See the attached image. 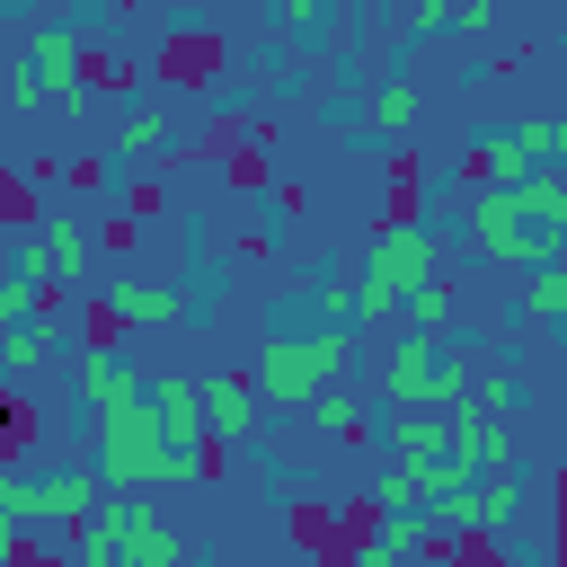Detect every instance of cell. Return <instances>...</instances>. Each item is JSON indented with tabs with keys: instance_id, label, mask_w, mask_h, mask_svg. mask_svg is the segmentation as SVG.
<instances>
[{
	"instance_id": "1",
	"label": "cell",
	"mask_w": 567,
	"mask_h": 567,
	"mask_svg": "<svg viewBox=\"0 0 567 567\" xmlns=\"http://www.w3.org/2000/svg\"><path fill=\"white\" fill-rule=\"evenodd\" d=\"M97 443H89V470L115 487V496H151V487H195L204 478V452L213 443H186V434H168L159 416H151V399L133 408V416H106V425H89Z\"/></svg>"
},
{
	"instance_id": "2",
	"label": "cell",
	"mask_w": 567,
	"mask_h": 567,
	"mask_svg": "<svg viewBox=\"0 0 567 567\" xmlns=\"http://www.w3.org/2000/svg\"><path fill=\"white\" fill-rule=\"evenodd\" d=\"M346 354H354V337H346V328H275V337L257 346L248 381H257V399H266V408L301 416V408H319L328 390H346Z\"/></svg>"
},
{
	"instance_id": "3",
	"label": "cell",
	"mask_w": 567,
	"mask_h": 567,
	"mask_svg": "<svg viewBox=\"0 0 567 567\" xmlns=\"http://www.w3.org/2000/svg\"><path fill=\"white\" fill-rule=\"evenodd\" d=\"M425 284H443V239L425 221H381L363 239V292L390 301V310H408Z\"/></svg>"
},
{
	"instance_id": "4",
	"label": "cell",
	"mask_w": 567,
	"mask_h": 567,
	"mask_svg": "<svg viewBox=\"0 0 567 567\" xmlns=\"http://www.w3.org/2000/svg\"><path fill=\"white\" fill-rule=\"evenodd\" d=\"M461 230H470V248H478V257H496V266H523V275L567 266V257H558V230L523 221V213H514V195H470Z\"/></svg>"
},
{
	"instance_id": "5",
	"label": "cell",
	"mask_w": 567,
	"mask_h": 567,
	"mask_svg": "<svg viewBox=\"0 0 567 567\" xmlns=\"http://www.w3.org/2000/svg\"><path fill=\"white\" fill-rule=\"evenodd\" d=\"M452 372H461V346L399 337V346L381 354V381H372V399H381L390 416H416V408H434V416H443V390H452Z\"/></svg>"
},
{
	"instance_id": "6",
	"label": "cell",
	"mask_w": 567,
	"mask_h": 567,
	"mask_svg": "<svg viewBox=\"0 0 567 567\" xmlns=\"http://www.w3.org/2000/svg\"><path fill=\"white\" fill-rule=\"evenodd\" d=\"M18 266H27L44 292H62V284H89V266H97V239H89V221H71V213H44V221H27V239H18Z\"/></svg>"
},
{
	"instance_id": "7",
	"label": "cell",
	"mask_w": 567,
	"mask_h": 567,
	"mask_svg": "<svg viewBox=\"0 0 567 567\" xmlns=\"http://www.w3.org/2000/svg\"><path fill=\"white\" fill-rule=\"evenodd\" d=\"M514 514H523V478L505 470V478H478L470 496H452V505L434 514V532H443V540H470V532H487V540H496Z\"/></svg>"
},
{
	"instance_id": "8",
	"label": "cell",
	"mask_w": 567,
	"mask_h": 567,
	"mask_svg": "<svg viewBox=\"0 0 567 567\" xmlns=\"http://www.w3.org/2000/svg\"><path fill=\"white\" fill-rule=\"evenodd\" d=\"M80 399H89V416L106 425V416H133V408L151 399V381H142L115 346H89V354H80Z\"/></svg>"
},
{
	"instance_id": "9",
	"label": "cell",
	"mask_w": 567,
	"mask_h": 567,
	"mask_svg": "<svg viewBox=\"0 0 567 567\" xmlns=\"http://www.w3.org/2000/svg\"><path fill=\"white\" fill-rule=\"evenodd\" d=\"M115 532H124V567H186V540L151 496H115Z\"/></svg>"
},
{
	"instance_id": "10",
	"label": "cell",
	"mask_w": 567,
	"mask_h": 567,
	"mask_svg": "<svg viewBox=\"0 0 567 567\" xmlns=\"http://www.w3.org/2000/svg\"><path fill=\"white\" fill-rule=\"evenodd\" d=\"M97 470H53V478H35L27 487V523H53V532H89V514H97Z\"/></svg>"
},
{
	"instance_id": "11",
	"label": "cell",
	"mask_w": 567,
	"mask_h": 567,
	"mask_svg": "<svg viewBox=\"0 0 567 567\" xmlns=\"http://www.w3.org/2000/svg\"><path fill=\"white\" fill-rule=\"evenodd\" d=\"M257 416H266V399H257L248 372H213V381H204V425H213V443H248Z\"/></svg>"
},
{
	"instance_id": "12",
	"label": "cell",
	"mask_w": 567,
	"mask_h": 567,
	"mask_svg": "<svg viewBox=\"0 0 567 567\" xmlns=\"http://www.w3.org/2000/svg\"><path fill=\"white\" fill-rule=\"evenodd\" d=\"M425 540H443V532H434V514H372V532H363L354 567H408V558H425Z\"/></svg>"
},
{
	"instance_id": "13",
	"label": "cell",
	"mask_w": 567,
	"mask_h": 567,
	"mask_svg": "<svg viewBox=\"0 0 567 567\" xmlns=\"http://www.w3.org/2000/svg\"><path fill=\"white\" fill-rule=\"evenodd\" d=\"M97 301H106V319H124V328H168V319H186V284H106Z\"/></svg>"
},
{
	"instance_id": "14",
	"label": "cell",
	"mask_w": 567,
	"mask_h": 567,
	"mask_svg": "<svg viewBox=\"0 0 567 567\" xmlns=\"http://www.w3.org/2000/svg\"><path fill=\"white\" fill-rule=\"evenodd\" d=\"M151 416H159L168 434H186V443H213V425H204V381H195V372H159V381H151Z\"/></svg>"
},
{
	"instance_id": "15",
	"label": "cell",
	"mask_w": 567,
	"mask_h": 567,
	"mask_svg": "<svg viewBox=\"0 0 567 567\" xmlns=\"http://www.w3.org/2000/svg\"><path fill=\"white\" fill-rule=\"evenodd\" d=\"M452 452H461V461H478L487 478H505V470H514V452H523V434H514L505 416H487V408H478V416H461V425H452Z\"/></svg>"
},
{
	"instance_id": "16",
	"label": "cell",
	"mask_w": 567,
	"mask_h": 567,
	"mask_svg": "<svg viewBox=\"0 0 567 567\" xmlns=\"http://www.w3.org/2000/svg\"><path fill=\"white\" fill-rule=\"evenodd\" d=\"M354 124H363V133H381V142H399V133L416 124V80H408V71L372 80V89H363V106H354Z\"/></svg>"
},
{
	"instance_id": "17",
	"label": "cell",
	"mask_w": 567,
	"mask_h": 567,
	"mask_svg": "<svg viewBox=\"0 0 567 567\" xmlns=\"http://www.w3.org/2000/svg\"><path fill=\"white\" fill-rule=\"evenodd\" d=\"M381 434H390V461H443V452H452V416H434V408L390 416Z\"/></svg>"
},
{
	"instance_id": "18",
	"label": "cell",
	"mask_w": 567,
	"mask_h": 567,
	"mask_svg": "<svg viewBox=\"0 0 567 567\" xmlns=\"http://www.w3.org/2000/svg\"><path fill=\"white\" fill-rule=\"evenodd\" d=\"M35 71L53 80V97H89V80H80V44H71V27H35Z\"/></svg>"
},
{
	"instance_id": "19",
	"label": "cell",
	"mask_w": 567,
	"mask_h": 567,
	"mask_svg": "<svg viewBox=\"0 0 567 567\" xmlns=\"http://www.w3.org/2000/svg\"><path fill=\"white\" fill-rule=\"evenodd\" d=\"M514 213L540 221V230H567V168H532V177L514 186Z\"/></svg>"
},
{
	"instance_id": "20",
	"label": "cell",
	"mask_w": 567,
	"mask_h": 567,
	"mask_svg": "<svg viewBox=\"0 0 567 567\" xmlns=\"http://www.w3.org/2000/svg\"><path fill=\"white\" fill-rule=\"evenodd\" d=\"M115 151L142 168V159H159L168 151V106H124V124H115Z\"/></svg>"
},
{
	"instance_id": "21",
	"label": "cell",
	"mask_w": 567,
	"mask_h": 567,
	"mask_svg": "<svg viewBox=\"0 0 567 567\" xmlns=\"http://www.w3.org/2000/svg\"><path fill=\"white\" fill-rule=\"evenodd\" d=\"M399 319H408V337H434V346H452V319H461V292H452V284H425V292H416V301H408Z\"/></svg>"
},
{
	"instance_id": "22",
	"label": "cell",
	"mask_w": 567,
	"mask_h": 567,
	"mask_svg": "<svg viewBox=\"0 0 567 567\" xmlns=\"http://www.w3.org/2000/svg\"><path fill=\"white\" fill-rule=\"evenodd\" d=\"M35 310H44V284L9 257V275H0V328H35Z\"/></svg>"
},
{
	"instance_id": "23",
	"label": "cell",
	"mask_w": 567,
	"mask_h": 567,
	"mask_svg": "<svg viewBox=\"0 0 567 567\" xmlns=\"http://www.w3.org/2000/svg\"><path fill=\"white\" fill-rule=\"evenodd\" d=\"M523 319L532 328H567V266H549V275L523 284Z\"/></svg>"
},
{
	"instance_id": "24",
	"label": "cell",
	"mask_w": 567,
	"mask_h": 567,
	"mask_svg": "<svg viewBox=\"0 0 567 567\" xmlns=\"http://www.w3.org/2000/svg\"><path fill=\"white\" fill-rule=\"evenodd\" d=\"M310 416H319V434H372V399L363 390H328Z\"/></svg>"
},
{
	"instance_id": "25",
	"label": "cell",
	"mask_w": 567,
	"mask_h": 567,
	"mask_svg": "<svg viewBox=\"0 0 567 567\" xmlns=\"http://www.w3.org/2000/svg\"><path fill=\"white\" fill-rule=\"evenodd\" d=\"M80 567H124V532H115V496L89 514V532H80Z\"/></svg>"
},
{
	"instance_id": "26",
	"label": "cell",
	"mask_w": 567,
	"mask_h": 567,
	"mask_svg": "<svg viewBox=\"0 0 567 567\" xmlns=\"http://www.w3.org/2000/svg\"><path fill=\"white\" fill-rule=\"evenodd\" d=\"M44 363V328H0V381H27Z\"/></svg>"
},
{
	"instance_id": "27",
	"label": "cell",
	"mask_w": 567,
	"mask_h": 567,
	"mask_svg": "<svg viewBox=\"0 0 567 567\" xmlns=\"http://www.w3.org/2000/svg\"><path fill=\"white\" fill-rule=\"evenodd\" d=\"M478 408H487V416H505V425H514V408H523V372H514V363H496V372H487V381H478Z\"/></svg>"
},
{
	"instance_id": "28",
	"label": "cell",
	"mask_w": 567,
	"mask_h": 567,
	"mask_svg": "<svg viewBox=\"0 0 567 567\" xmlns=\"http://www.w3.org/2000/svg\"><path fill=\"white\" fill-rule=\"evenodd\" d=\"M275 35H328V9L319 0H292V9H275Z\"/></svg>"
},
{
	"instance_id": "29",
	"label": "cell",
	"mask_w": 567,
	"mask_h": 567,
	"mask_svg": "<svg viewBox=\"0 0 567 567\" xmlns=\"http://www.w3.org/2000/svg\"><path fill=\"white\" fill-rule=\"evenodd\" d=\"M35 97H53V80L27 62V71H9V106H35Z\"/></svg>"
},
{
	"instance_id": "30",
	"label": "cell",
	"mask_w": 567,
	"mask_h": 567,
	"mask_svg": "<svg viewBox=\"0 0 567 567\" xmlns=\"http://www.w3.org/2000/svg\"><path fill=\"white\" fill-rule=\"evenodd\" d=\"M443 27H452L443 0H416V9H408V35H443Z\"/></svg>"
},
{
	"instance_id": "31",
	"label": "cell",
	"mask_w": 567,
	"mask_h": 567,
	"mask_svg": "<svg viewBox=\"0 0 567 567\" xmlns=\"http://www.w3.org/2000/svg\"><path fill=\"white\" fill-rule=\"evenodd\" d=\"M452 27H461V35H487V27H496V9H487V0H461V9H452Z\"/></svg>"
},
{
	"instance_id": "32",
	"label": "cell",
	"mask_w": 567,
	"mask_h": 567,
	"mask_svg": "<svg viewBox=\"0 0 567 567\" xmlns=\"http://www.w3.org/2000/svg\"><path fill=\"white\" fill-rule=\"evenodd\" d=\"M558 168H567V115H558Z\"/></svg>"
}]
</instances>
